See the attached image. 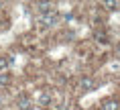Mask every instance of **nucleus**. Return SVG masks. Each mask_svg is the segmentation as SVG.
Here are the masks:
<instances>
[{
	"label": "nucleus",
	"mask_w": 120,
	"mask_h": 110,
	"mask_svg": "<svg viewBox=\"0 0 120 110\" xmlns=\"http://www.w3.org/2000/svg\"><path fill=\"white\" fill-rule=\"evenodd\" d=\"M12 65V59L10 55H0V71H8Z\"/></svg>",
	"instance_id": "obj_6"
},
{
	"label": "nucleus",
	"mask_w": 120,
	"mask_h": 110,
	"mask_svg": "<svg viewBox=\"0 0 120 110\" xmlns=\"http://www.w3.org/2000/svg\"><path fill=\"white\" fill-rule=\"evenodd\" d=\"M100 110H120V102L116 98H104L100 104Z\"/></svg>",
	"instance_id": "obj_2"
},
{
	"label": "nucleus",
	"mask_w": 120,
	"mask_h": 110,
	"mask_svg": "<svg viewBox=\"0 0 120 110\" xmlns=\"http://www.w3.org/2000/svg\"><path fill=\"white\" fill-rule=\"evenodd\" d=\"M114 55L120 59V43H116V47H114Z\"/></svg>",
	"instance_id": "obj_11"
},
{
	"label": "nucleus",
	"mask_w": 120,
	"mask_h": 110,
	"mask_svg": "<svg viewBox=\"0 0 120 110\" xmlns=\"http://www.w3.org/2000/svg\"><path fill=\"white\" fill-rule=\"evenodd\" d=\"M10 84V73L8 71H0V86H8Z\"/></svg>",
	"instance_id": "obj_10"
},
{
	"label": "nucleus",
	"mask_w": 120,
	"mask_h": 110,
	"mask_svg": "<svg viewBox=\"0 0 120 110\" xmlns=\"http://www.w3.org/2000/svg\"><path fill=\"white\" fill-rule=\"evenodd\" d=\"M2 102H4V98H2V94H0V106H2Z\"/></svg>",
	"instance_id": "obj_12"
},
{
	"label": "nucleus",
	"mask_w": 120,
	"mask_h": 110,
	"mask_svg": "<svg viewBox=\"0 0 120 110\" xmlns=\"http://www.w3.org/2000/svg\"><path fill=\"white\" fill-rule=\"evenodd\" d=\"M102 6L106 8V10H116L120 6V2L118 0H106V2H102Z\"/></svg>",
	"instance_id": "obj_9"
},
{
	"label": "nucleus",
	"mask_w": 120,
	"mask_h": 110,
	"mask_svg": "<svg viewBox=\"0 0 120 110\" xmlns=\"http://www.w3.org/2000/svg\"><path fill=\"white\" fill-rule=\"evenodd\" d=\"M35 6H37V10H39L41 14L53 10V4H51V2H35Z\"/></svg>",
	"instance_id": "obj_7"
},
{
	"label": "nucleus",
	"mask_w": 120,
	"mask_h": 110,
	"mask_svg": "<svg viewBox=\"0 0 120 110\" xmlns=\"http://www.w3.org/2000/svg\"><path fill=\"white\" fill-rule=\"evenodd\" d=\"M57 20H59V14H57V10H55V8L39 16V23H41L43 27H53V25H57Z\"/></svg>",
	"instance_id": "obj_1"
},
{
	"label": "nucleus",
	"mask_w": 120,
	"mask_h": 110,
	"mask_svg": "<svg viewBox=\"0 0 120 110\" xmlns=\"http://www.w3.org/2000/svg\"><path fill=\"white\" fill-rule=\"evenodd\" d=\"M0 8H2V2H0Z\"/></svg>",
	"instance_id": "obj_13"
},
{
	"label": "nucleus",
	"mask_w": 120,
	"mask_h": 110,
	"mask_svg": "<svg viewBox=\"0 0 120 110\" xmlns=\"http://www.w3.org/2000/svg\"><path fill=\"white\" fill-rule=\"evenodd\" d=\"M16 106H19V110H33L35 108V102H33L29 96H19Z\"/></svg>",
	"instance_id": "obj_3"
},
{
	"label": "nucleus",
	"mask_w": 120,
	"mask_h": 110,
	"mask_svg": "<svg viewBox=\"0 0 120 110\" xmlns=\"http://www.w3.org/2000/svg\"><path fill=\"white\" fill-rule=\"evenodd\" d=\"M51 102H53V94H51V90H43V92H41V96H39V104H41V106H49Z\"/></svg>",
	"instance_id": "obj_5"
},
{
	"label": "nucleus",
	"mask_w": 120,
	"mask_h": 110,
	"mask_svg": "<svg viewBox=\"0 0 120 110\" xmlns=\"http://www.w3.org/2000/svg\"><path fill=\"white\" fill-rule=\"evenodd\" d=\"M94 39L98 41V43H102V45H106L108 41H110V39H108V35H106V31H96L94 33Z\"/></svg>",
	"instance_id": "obj_8"
},
{
	"label": "nucleus",
	"mask_w": 120,
	"mask_h": 110,
	"mask_svg": "<svg viewBox=\"0 0 120 110\" xmlns=\"http://www.w3.org/2000/svg\"><path fill=\"white\" fill-rule=\"evenodd\" d=\"M79 86H82V90H83V92H92V90L96 88V82H94V78L83 76V78L79 80Z\"/></svg>",
	"instance_id": "obj_4"
}]
</instances>
